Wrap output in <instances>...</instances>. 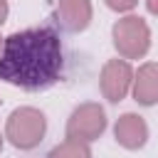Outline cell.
I'll return each instance as SVG.
<instances>
[{
	"mask_svg": "<svg viewBox=\"0 0 158 158\" xmlns=\"http://www.w3.org/2000/svg\"><path fill=\"white\" fill-rule=\"evenodd\" d=\"M44 133H47V118L35 106H20L5 121V138L20 151L37 148Z\"/></svg>",
	"mask_w": 158,
	"mask_h": 158,
	"instance_id": "7a4b0ae2",
	"label": "cell"
},
{
	"mask_svg": "<svg viewBox=\"0 0 158 158\" xmlns=\"http://www.w3.org/2000/svg\"><path fill=\"white\" fill-rule=\"evenodd\" d=\"M104 131H106V111L96 101L79 104L67 121V138H74V141L89 143V141H96Z\"/></svg>",
	"mask_w": 158,
	"mask_h": 158,
	"instance_id": "277c9868",
	"label": "cell"
},
{
	"mask_svg": "<svg viewBox=\"0 0 158 158\" xmlns=\"http://www.w3.org/2000/svg\"><path fill=\"white\" fill-rule=\"evenodd\" d=\"M47 158H91V148H89V143H84V141L67 138V141H62L59 146H54Z\"/></svg>",
	"mask_w": 158,
	"mask_h": 158,
	"instance_id": "9c48e42d",
	"label": "cell"
},
{
	"mask_svg": "<svg viewBox=\"0 0 158 158\" xmlns=\"http://www.w3.org/2000/svg\"><path fill=\"white\" fill-rule=\"evenodd\" d=\"M111 40L121 59H141L151 49V27L138 15H126L114 22Z\"/></svg>",
	"mask_w": 158,
	"mask_h": 158,
	"instance_id": "3957f363",
	"label": "cell"
},
{
	"mask_svg": "<svg viewBox=\"0 0 158 158\" xmlns=\"http://www.w3.org/2000/svg\"><path fill=\"white\" fill-rule=\"evenodd\" d=\"M106 5H109L114 12H131V10L138 5V0H106Z\"/></svg>",
	"mask_w": 158,
	"mask_h": 158,
	"instance_id": "30bf717a",
	"label": "cell"
},
{
	"mask_svg": "<svg viewBox=\"0 0 158 158\" xmlns=\"http://www.w3.org/2000/svg\"><path fill=\"white\" fill-rule=\"evenodd\" d=\"M2 47H5V37H0V57H2Z\"/></svg>",
	"mask_w": 158,
	"mask_h": 158,
	"instance_id": "4fadbf2b",
	"label": "cell"
},
{
	"mask_svg": "<svg viewBox=\"0 0 158 158\" xmlns=\"http://www.w3.org/2000/svg\"><path fill=\"white\" fill-rule=\"evenodd\" d=\"M114 138L121 148L126 151H138L146 146L148 141V123L143 116L128 111V114H121L116 126H114Z\"/></svg>",
	"mask_w": 158,
	"mask_h": 158,
	"instance_id": "8992f818",
	"label": "cell"
},
{
	"mask_svg": "<svg viewBox=\"0 0 158 158\" xmlns=\"http://www.w3.org/2000/svg\"><path fill=\"white\" fill-rule=\"evenodd\" d=\"M133 69L126 59H109L104 67H101V77H99V84H101V94L104 99H109L111 104H118L126 99V94L131 91L133 86Z\"/></svg>",
	"mask_w": 158,
	"mask_h": 158,
	"instance_id": "5b68a950",
	"label": "cell"
},
{
	"mask_svg": "<svg viewBox=\"0 0 158 158\" xmlns=\"http://www.w3.org/2000/svg\"><path fill=\"white\" fill-rule=\"evenodd\" d=\"M54 20L64 32H84L91 22L89 0H57Z\"/></svg>",
	"mask_w": 158,
	"mask_h": 158,
	"instance_id": "52a82bcc",
	"label": "cell"
},
{
	"mask_svg": "<svg viewBox=\"0 0 158 158\" xmlns=\"http://www.w3.org/2000/svg\"><path fill=\"white\" fill-rule=\"evenodd\" d=\"M131 91L141 106L158 104V62H146L138 67V72L133 74Z\"/></svg>",
	"mask_w": 158,
	"mask_h": 158,
	"instance_id": "ba28073f",
	"label": "cell"
},
{
	"mask_svg": "<svg viewBox=\"0 0 158 158\" xmlns=\"http://www.w3.org/2000/svg\"><path fill=\"white\" fill-rule=\"evenodd\" d=\"M64 67L62 40L52 27H27L5 37L0 79L25 91L52 86Z\"/></svg>",
	"mask_w": 158,
	"mask_h": 158,
	"instance_id": "6da1fadb",
	"label": "cell"
},
{
	"mask_svg": "<svg viewBox=\"0 0 158 158\" xmlns=\"http://www.w3.org/2000/svg\"><path fill=\"white\" fill-rule=\"evenodd\" d=\"M0 151H2V136H0Z\"/></svg>",
	"mask_w": 158,
	"mask_h": 158,
	"instance_id": "5bb4252c",
	"label": "cell"
},
{
	"mask_svg": "<svg viewBox=\"0 0 158 158\" xmlns=\"http://www.w3.org/2000/svg\"><path fill=\"white\" fill-rule=\"evenodd\" d=\"M146 7H148V12H151V15H156V17H158V0H146Z\"/></svg>",
	"mask_w": 158,
	"mask_h": 158,
	"instance_id": "7c38bea8",
	"label": "cell"
},
{
	"mask_svg": "<svg viewBox=\"0 0 158 158\" xmlns=\"http://www.w3.org/2000/svg\"><path fill=\"white\" fill-rule=\"evenodd\" d=\"M7 12H10V7H7V0H0V25L7 20Z\"/></svg>",
	"mask_w": 158,
	"mask_h": 158,
	"instance_id": "8fae6325",
	"label": "cell"
}]
</instances>
